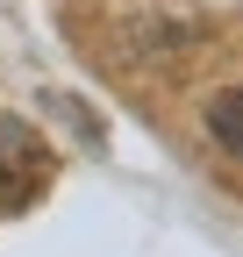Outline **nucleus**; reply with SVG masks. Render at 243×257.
Here are the masks:
<instances>
[{
  "label": "nucleus",
  "mask_w": 243,
  "mask_h": 257,
  "mask_svg": "<svg viewBox=\"0 0 243 257\" xmlns=\"http://www.w3.org/2000/svg\"><path fill=\"white\" fill-rule=\"evenodd\" d=\"M207 136H215L229 157H243V86H229V93L207 100Z\"/></svg>",
  "instance_id": "f257e3e1"
}]
</instances>
